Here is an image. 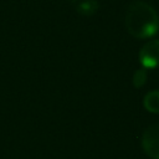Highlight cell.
<instances>
[{
	"instance_id": "cell-4",
	"label": "cell",
	"mask_w": 159,
	"mask_h": 159,
	"mask_svg": "<svg viewBox=\"0 0 159 159\" xmlns=\"http://www.w3.org/2000/svg\"><path fill=\"white\" fill-rule=\"evenodd\" d=\"M144 108L154 114H159V89L149 91L143 98Z\"/></svg>"
},
{
	"instance_id": "cell-2",
	"label": "cell",
	"mask_w": 159,
	"mask_h": 159,
	"mask_svg": "<svg viewBox=\"0 0 159 159\" xmlns=\"http://www.w3.org/2000/svg\"><path fill=\"white\" fill-rule=\"evenodd\" d=\"M142 148L152 159H159V124L149 125L142 134Z\"/></svg>"
},
{
	"instance_id": "cell-3",
	"label": "cell",
	"mask_w": 159,
	"mask_h": 159,
	"mask_svg": "<svg viewBox=\"0 0 159 159\" xmlns=\"http://www.w3.org/2000/svg\"><path fill=\"white\" fill-rule=\"evenodd\" d=\"M139 62L144 68H155L159 66V40H149L142 46Z\"/></svg>"
},
{
	"instance_id": "cell-5",
	"label": "cell",
	"mask_w": 159,
	"mask_h": 159,
	"mask_svg": "<svg viewBox=\"0 0 159 159\" xmlns=\"http://www.w3.org/2000/svg\"><path fill=\"white\" fill-rule=\"evenodd\" d=\"M99 9V2L97 0H81L76 4V11L84 16H91L96 14Z\"/></svg>"
},
{
	"instance_id": "cell-6",
	"label": "cell",
	"mask_w": 159,
	"mask_h": 159,
	"mask_svg": "<svg viewBox=\"0 0 159 159\" xmlns=\"http://www.w3.org/2000/svg\"><path fill=\"white\" fill-rule=\"evenodd\" d=\"M147 82V71L144 67L138 68L134 73H133V86L135 88H140L142 86H144Z\"/></svg>"
},
{
	"instance_id": "cell-1",
	"label": "cell",
	"mask_w": 159,
	"mask_h": 159,
	"mask_svg": "<svg viewBox=\"0 0 159 159\" xmlns=\"http://www.w3.org/2000/svg\"><path fill=\"white\" fill-rule=\"evenodd\" d=\"M124 26L135 39H148L159 30V15L157 10L143 0L129 4L124 15Z\"/></svg>"
}]
</instances>
